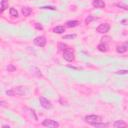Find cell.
Listing matches in <instances>:
<instances>
[{"instance_id":"obj_1","label":"cell","mask_w":128,"mask_h":128,"mask_svg":"<svg viewBox=\"0 0 128 128\" xmlns=\"http://www.w3.org/2000/svg\"><path fill=\"white\" fill-rule=\"evenodd\" d=\"M84 120L89 123V124H94V123H97V122H101L102 121V117L99 116V115H86Z\"/></svg>"},{"instance_id":"obj_2","label":"cell","mask_w":128,"mask_h":128,"mask_svg":"<svg viewBox=\"0 0 128 128\" xmlns=\"http://www.w3.org/2000/svg\"><path fill=\"white\" fill-rule=\"evenodd\" d=\"M63 58H64L66 61H68V62H72V61H74V59H75L74 52H73L71 49L66 48L65 50H63Z\"/></svg>"},{"instance_id":"obj_3","label":"cell","mask_w":128,"mask_h":128,"mask_svg":"<svg viewBox=\"0 0 128 128\" xmlns=\"http://www.w3.org/2000/svg\"><path fill=\"white\" fill-rule=\"evenodd\" d=\"M6 93L8 95H10V96H14L15 94L16 95H22V94L25 93V90H24L23 87L19 86V87H15V88H13V89H11L9 91H6Z\"/></svg>"},{"instance_id":"obj_4","label":"cell","mask_w":128,"mask_h":128,"mask_svg":"<svg viewBox=\"0 0 128 128\" xmlns=\"http://www.w3.org/2000/svg\"><path fill=\"white\" fill-rule=\"evenodd\" d=\"M39 101H40V104H41V106L43 108H45V109H51L52 108L51 102L47 98H45L44 96H40L39 97Z\"/></svg>"},{"instance_id":"obj_5","label":"cell","mask_w":128,"mask_h":128,"mask_svg":"<svg viewBox=\"0 0 128 128\" xmlns=\"http://www.w3.org/2000/svg\"><path fill=\"white\" fill-rule=\"evenodd\" d=\"M42 125L45 127H51V128H55V127H59V123L55 120L52 119H45L42 122Z\"/></svg>"},{"instance_id":"obj_6","label":"cell","mask_w":128,"mask_h":128,"mask_svg":"<svg viewBox=\"0 0 128 128\" xmlns=\"http://www.w3.org/2000/svg\"><path fill=\"white\" fill-rule=\"evenodd\" d=\"M109 30H110V25H109L108 23H102V24H100V25L96 28V31H97L98 33H102V34L107 33Z\"/></svg>"},{"instance_id":"obj_7","label":"cell","mask_w":128,"mask_h":128,"mask_svg":"<svg viewBox=\"0 0 128 128\" xmlns=\"http://www.w3.org/2000/svg\"><path fill=\"white\" fill-rule=\"evenodd\" d=\"M33 42H34V44L36 45V46H39V47H44L45 45H46V38L44 37V36H37L34 40H33Z\"/></svg>"},{"instance_id":"obj_8","label":"cell","mask_w":128,"mask_h":128,"mask_svg":"<svg viewBox=\"0 0 128 128\" xmlns=\"http://www.w3.org/2000/svg\"><path fill=\"white\" fill-rule=\"evenodd\" d=\"M128 50V42H125V43H123V44H121V45H118L117 47H116V51L118 52V53H124V52H126Z\"/></svg>"},{"instance_id":"obj_9","label":"cell","mask_w":128,"mask_h":128,"mask_svg":"<svg viewBox=\"0 0 128 128\" xmlns=\"http://www.w3.org/2000/svg\"><path fill=\"white\" fill-rule=\"evenodd\" d=\"M92 5H93L95 8H100V9L105 8V3H104L103 0H93Z\"/></svg>"},{"instance_id":"obj_10","label":"cell","mask_w":128,"mask_h":128,"mask_svg":"<svg viewBox=\"0 0 128 128\" xmlns=\"http://www.w3.org/2000/svg\"><path fill=\"white\" fill-rule=\"evenodd\" d=\"M126 126H127V124L123 120H117V121H115L113 123V127H115V128H118V127H126Z\"/></svg>"},{"instance_id":"obj_11","label":"cell","mask_w":128,"mask_h":128,"mask_svg":"<svg viewBox=\"0 0 128 128\" xmlns=\"http://www.w3.org/2000/svg\"><path fill=\"white\" fill-rule=\"evenodd\" d=\"M31 13H32V9H31L30 7H27V6H25V7H22V14H23L25 17L29 16Z\"/></svg>"},{"instance_id":"obj_12","label":"cell","mask_w":128,"mask_h":128,"mask_svg":"<svg viewBox=\"0 0 128 128\" xmlns=\"http://www.w3.org/2000/svg\"><path fill=\"white\" fill-rule=\"evenodd\" d=\"M53 32L57 33V34H62L65 32V27L64 26H56V27H54Z\"/></svg>"},{"instance_id":"obj_13","label":"cell","mask_w":128,"mask_h":128,"mask_svg":"<svg viewBox=\"0 0 128 128\" xmlns=\"http://www.w3.org/2000/svg\"><path fill=\"white\" fill-rule=\"evenodd\" d=\"M78 24H79V21H77V20H70V21H67L66 22V26L69 27V28L76 27Z\"/></svg>"},{"instance_id":"obj_14","label":"cell","mask_w":128,"mask_h":128,"mask_svg":"<svg viewBox=\"0 0 128 128\" xmlns=\"http://www.w3.org/2000/svg\"><path fill=\"white\" fill-rule=\"evenodd\" d=\"M98 50L101 51V52H106V51L108 50V46H107V44L101 42V43L98 45Z\"/></svg>"},{"instance_id":"obj_15","label":"cell","mask_w":128,"mask_h":128,"mask_svg":"<svg viewBox=\"0 0 128 128\" xmlns=\"http://www.w3.org/2000/svg\"><path fill=\"white\" fill-rule=\"evenodd\" d=\"M8 8V1L7 0H1V13Z\"/></svg>"},{"instance_id":"obj_16","label":"cell","mask_w":128,"mask_h":128,"mask_svg":"<svg viewBox=\"0 0 128 128\" xmlns=\"http://www.w3.org/2000/svg\"><path fill=\"white\" fill-rule=\"evenodd\" d=\"M9 14H10V16H12V17H18V12H17V10L15 9V8H10L9 9Z\"/></svg>"},{"instance_id":"obj_17","label":"cell","mask_w":128,"mask_h":128,"mask_svg":"<svg viewBox=\"0 0 128 128\" xmlns=\"http://www.w3.org/2000/svg\"><path fill=\"white\" fill-rule=\"evenodd\" d=\"M92 125L95 126V127H108V126H109L108 123H100V122L94 123V124H92Z\"/></svg>"},{"instance_id":"obj_18","label":"cell","mask_w":128,"mask_h":128,"mask_svg":"<svg viewBox=\"0 0 128 128\" xmlns=\"http://www.w3.org/2000/svg\"><path fill=\"white\" fill-rule=\"evenodd\" d=\"M74 38H76V34H69V35H65V36H63V39H74Z\"/></svg>"},{"instance_id":"obj_19","label":"cell","mask_w":128,"mask_h":128,"mask_svg":"<svg viewBox=\"0 0 128 128\" xmlns=\"http://www.w3.org/2000/svg\"><path fill=\"white\" fill-rule=\"evenodd\" d=\"M116 74L118 75H124V74H128V70H119L116 72Z\"/></svg>"},{"instance_id":"obj_20","label":"cell","mask_w":128,"mask_h":128,"mask_svg":"<svg viewBox=\"0 0 128 128\" xmlns=\"http://www.w3.org/2000/svg\"><path fill=\"white\" fill-rule=\"evenodd\" d=\"M40 9H50V10H56L55 7H52V6H42L40 7Z\"/></svg>"},{"instance_id":"obj_21","label":"cell","mask_w":128,"mask_h":128,"mask_svg":"<svg viewBox=\"0 0 128 128\" xmlns=\"http://www.w3.org/2000/svg\"><path fill=\"white\" fill-rule=\"evenodd\" d=\"M35 28H36V29H38V30H42V29H43L42 25H40L39 23H35Z\"/></svg>"},{"instance_id":"obj_22","label":"cell","mask_w":128,"mask_h":128,"mask_svg":"<svg viewBox=\"0 0 128 128\" xmlns=\"http://www.w3.org/2000/svg\"><path fill=\"white\" fill-rule=\"evenodd\" d=\"M7 69H8V70H9V71H14V70H15V69H16V68H15V67H13V66H12V65H11V64H10V65H9V66H8V67H7Z\"/></svg>"},{"instance_id":"obj_23","label":"cell","mask_w":128,"mask_h":128,"mask_svg":"<svg viewBox=\"0 0 128 128\" xmlns=\"http://www.w3.org/2000/svg\"><path fill=\"white\" fill-rule=\"evenodd\" d=\"M92 19H93V17H92V16H89L88 18H86V20H85V21H86V23H89V22H90Z\"/></svg>"},{"instance_id":"obj_24","label":"cell","mask_w":128,"mask_h":128,"mask_svg":"<svg viewBox=\"0 0 128 128\" xmlns=\"http://www.w3.org/2000/svg\"><path fill=\"white\" fill-rule=\"evenodd\" d=\"M68 67H70V68H73V69H79V68H77V67H74V66H71V65H68Z\"/></svg>"}]
</instances>
